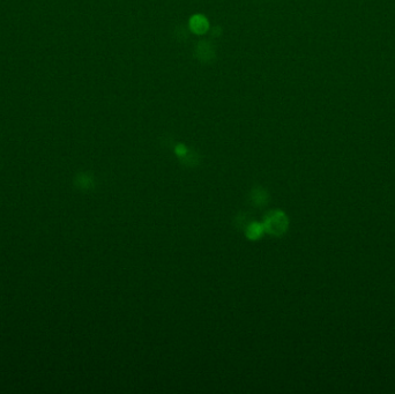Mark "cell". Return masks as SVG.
<instances>
[{
	"instance_id": "obj_2",
	"label": "cell",
	"mask_w": 395,
	"mask_h": 394,
	"mask_svg": "<svg viewBox=\"0 0 395 394\" xmlns=\"http://www.w3.org/2000/svg\"><path fill=\"white\" fill-rule=\"evenodd\" d=\"M190 26L191 29H192L194 33L198 34H203L208 28V22L202 15H194V17L191 19L190 21Z\"/></svg>"
},
{
	"instance_id": "obj_3",
	"label": "cell",
	"mask_w": 395,
	"mask_h": 394,
	"mask_svg": "<svg viewBox=\"0 0 395 394\" xmlns=\"http://www.w3.org/2000/svg\"><path fill=\"white\" fill-rule=\"evenodd\" d=\"M263 231H265V229H263V224L253 222V223H250L249 226L246 227V236L249 237L250 239H258L263 234Z\"/></svg>"
},
{
	"instance_id": "obj_1",
	"label": "cell",
	"mask_w": 395,
	"mask_h": 394,
	"mask_svg": "<svg viewBox=\"0 0 395 394\" xmlns=\"http://www.w3.org/2000/svg\"><path fill=\"white\" fill-rule=\"evenodd\" d=\"M288 217L283 212L275 211L269 213L263 221V229L274 236H281L288 228Z\"/></svg>"
},
{
	"instance_id": "obj_4",
	"label": "cell",
	"mask_w": 395,
	"mask_h": 394,
	"mask_svg": "<svg viewBox=\"0 0 395 394\" xmlns=\"http://www.w3.org/2000/svg\"><path fill=\"white\" fill-rule=\"evenodd\" d=\"M252 201L255 205L261 206L267 202V193L262 189H255L252 191Z\"/></svg>"
}]
</instances>
